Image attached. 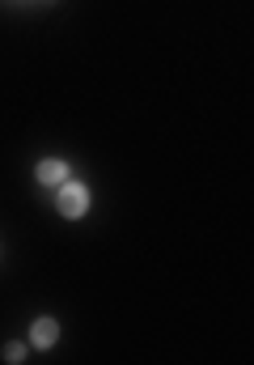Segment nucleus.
<instances>
[{
  "mask_svg": "<svg viewBox=\"0 0 254 365\" xmlns=\"http://www.w3.org/2000/svg\"><path fill=\"white\" fill-rule=\"evenodd\" d=\"M55 208H60L64 217H85V208H89V187H85V182H64L60 195H55Z\"/></svg>",
  "mask_w": 254,
  "mask_h": 365,
  "instance_id": "nucleus-1",
  "label": "nucleus"
},
{
  "mask_svg": "<svg viewBox=\"0 0 254 365\" xmlns=\"http://www.w3.org/2000/svg\"><path fill=\"white\" fill-rule=\"evenodd\" d=\"M30 340H34L38 349H51V344L60 340V323H55V319H38L34 331H30Z\"/></svg>",
  "mask_w": 254,
  "mask_h": 365,
  "instance_id": "nucleus-3",
  "label": "nucleus"
},
{
  "mask_svg": "<svg viewBox=\"0 0 254 365\" xmlns=\"http://www.w3.org/2000/svg\"><path fill=\"white\" fill-rule=\"evenodd\" d=\"M38 182L43 187H64V179H68V166L60 162V158H47V162H38Z\"/></svg>",
  "mask_w": 254,
  "mask_h": 365,
  "instance_id": "nucleus-2",
  "label": "nucleus"
}]
</instances>
